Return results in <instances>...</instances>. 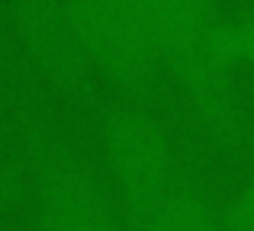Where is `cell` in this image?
<instances>
[{
	"instance_id": "obj_5",
	"label": "cell",
	"mask_w": 254,
	"mask_h": 231,
	"mask_svg": "<svg viewBox=\"0 0 254 231\" xmlns=\"http://www.w3.org/2000/svg\"><path fill=\"white\" fill-rule=\"evenodd\" d=\"M10 19L52 87L74 103L90 100L97 71L71 0H16L10 3Z\"/></svg>"
},
{
	"instance_id": "obj_7",
	"label": "cell",
	"mask_w": 254,
	"mask_h": 231,
	"mask_svg": "<svg viewBox=\"0 0 254 231\" xmlns=\"http://www.w3.org/2000/svg\"><path fill=\"white\" fill-rule=\"evenodd\" d=\"M216 45L219 55L235 68L242 61L254 64V13H225L216 26Z\"/></svg>"
},
{
	"instance_id": "obj_3",
	"label": "cell",
	"mask_w": 254,
	"mask_h": 231,
	"mask_svg": "<svg viewBox=\"0 0 254 231\" xmlns=\"http://www.w3.org/2000/svg\"><path fill=\"white\" fill-rule=\"evenodd\" d=\"M100 141L132 228L184 177L177 151L164 125L138 103H110L100 116Z\"/></svg>"
},
{
	"instance_id": "obj_1",
	"label": "cell",
	"mask_w": 254,
	"mask_h": 231,
	"mask_svg": "<svg viewBox=\"0 0 254 231\" xmlns=\"http://www.w3.org/2000/svg\"><path fill=\"white\" fill-rule=\"evenodd\" d=\"M138 6L151 29L161 68H168L184 87L206 132L222 148H242L248 135L245 109L232 81V64L216 45L222 10L206 0H138Z\"/></svg>"
},
{
	"instance_id": "obj_8",
	"label": "cell",
	"mask_w": 254,
	"mask_h": 231,
	"mask_svg": "<svg viewBox=\"0 0 254 231\" xmlns=\"http://www.w3.org/2000/svg\"><path fill=\"white\" fill-rule=\"evenodd\" d=\"M222 225L225 231H254V177H248L222 206Z\"/></svg>"
},
{
	"instance_id": "obj_4",
	"label": "cell",
	"mask_w": 254,
	"mask_h": 231,
	"mask_svg": "<svg viewBox=\"0 0 254 231\" xmlns=\"http://www.w3.org/2000/svg\"><path fill=\"white\" fill-rule=\"evenodd\" d=\"M93 71L132 103H148L161 87V58L138 0H71Z\"/></svg>"
},
{
	"instance_id": "obj_2",
	"label": "cell",
	"mask_w": 254,
	"mask_h": 231,
	"mask_svg": "<svg viewBox=\"0 0 254 231\" xmlns=\"http://www.w3.org/2000/svg\"><path fill=\"white\" fill-rule=\"evenodd\" d=\"M36 231H123L110 186L45 119L32 122Z\"/></svg>"
},
{
	"instance_id": "obj_6",
	"label": "cell",
	"mask_w": 254,
	"mask_h": 231,
	"mask_svg": "<svg viewBox=\"0 0 254 231\" xmlns=\"http://www.w3.org/2000/svg\"><path fill=\"white\" fill-rule=\"evenodd\" d=\"M129 231H225L222 206L190 177H180Z\"/></svg>"
}]
</instances>
